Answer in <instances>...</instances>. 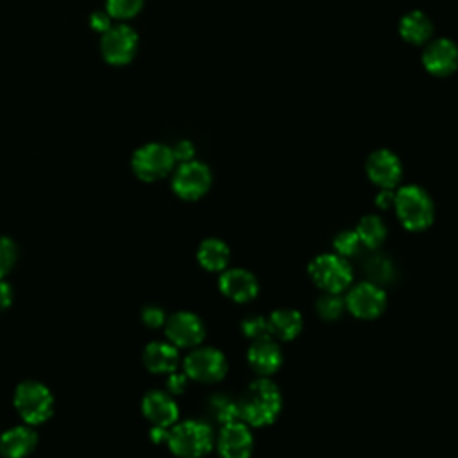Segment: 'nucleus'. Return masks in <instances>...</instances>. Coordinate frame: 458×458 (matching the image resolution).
Instances as JSON below:
<instances>
[{
	"label": "nucleus",
	"mask_w": 458,
	"mask_h": 458,
	"mask_svg": "<svg viewBox=\"0 0 458 458\" xmlns=\"http://www.w3.org/2000/svg\"><path fill=\"white\" fill-rule=\"evenodd\" d=\"M238 419L250 428L272 424L283 406V397L277 385L265 376L252 381L236 401Z\"/></svg>",
	"instance_id": "nucleus-1"
},
{
	"label": "nucleus",
	"mask_w": 458,
	"mask_h": 458,
	"mask_svg": "<svg viewBox=\"0 0 458 458\" xmlns=\"http://www.w3.org/2000/svg\"><path fill=\"white\" fill-rule=\"evenodd\" d=\"M394 209L399 222L408 231H424L435 218V206L431 197L420 186L408 184L395 191Z\"/></svg>",
	"instance_id": "nucleus-2"
},
{
	"label": "nucleus",
	"mask_w": 458,
	"mask_h": 458,
	"mask_svg": "<svg viewBox=\"0 0 458 458\" xmlns=\"http://www.w3.org/2000/svg\"><path fill=\"white\" fill-rule=\"evenodd\" d=\"M166 444L179 458H200L211 451L215 437L209 424L200 420H184L172 426Z\"/></svg>",
	"instance_id": "nucleus-3"
},
{
	"label": "nucleus",
	"mask_w": 458,
	"mask_h": 458,
	"mask_svg": "<svg viewBox=\"0 0 458 458\" xmlns=\"http://www.w3.org/2000/svg\"><path fill=\"white\" fill-rule=\"evenodd\" d=\"M311 281L326 293H342L352 283V268L338 254H320L308 265Z\"/></svg>",
	"instance_id": "nucleus-4"
},
{
	"label": "nucleus",
	"mask_w": 458,
	"mask_h": 458,
	"mask_svg": "<svg viewBox=\"0 0 458 458\" xmlns=\"http://www.w3.org/2000/svg\"><path fill=\"white\" fill-rule=\"evenodd\" d=\"M14 406L25 422L41 424L52 415L54 397L43 383L27 379L16 386Z\"/></svg>",
	"instance_id": "nucleus-5"
},
{
	"label": "nucleus",
	"mask_w": 458,
	"mask_h": 458,
	"mask_svg": "<svg viewBox=\"0 0 458 458\" xmlns=\"http://www.w3.org/2000/svg\"><path fill=\"white\" fill-rule=\"evenodd\" d=\"M175 157L170 147L148 143L140 147L132 156V170L143 181H157L174 168Z\"/></svg>",
	"instance_id": "nucleus-6"
},
{
	"label": "nucleus",
	"mask_w": 458,
	"mask_h": 458,
	"mask_svg": "<svg viewBox=\"0 0 458 458\" xmlns=\"http://www.w3.org/2000/svg\"><path fill=\"white\" fill-rule=\"evenodd\" d=\"M184 374L200 383H216L227 374V360L215 347H199L184 358Z\"/></svg>",
	"instance_id": "nucleus-7"
},
{
	"label": "nucleus",
	"mask_w": 458,
	"mask_h": 458,
	"mask_svg": "<svg viewBox=\"0 0 458 458\" xmlns=\"http://www.w3.org/2000/svg\"><path fill=\"white\" fill-rule=\"evenodd\" d=\"M345 299V310H349L354 317L363 320L377 318L386 308V293L385 290L370 281H363L354 284Z\"/></svg>",
	"instance_id": "nucleus-8"
},
{
	"label": "nucleus",
	"mask_w": 458,
	"mask_h": 458,
	"mask_svg": "<svg viewBox=\"0 0 458 458\" xmlns=\"http://www.w3.org/2000/svg\"><path fill=\"white\" fill-rule=\"evenodd\" d=\"M211 186V172L204 163L186 161L182 163L172 179L174 191L184 200L200 199Z\"/></svg>",
	"instance_id": "nucleus-9"
},
{
	"label": "nucleus",
	"mask_w": 458,
	"mask_h": 458,
	"mask_svg": "<svg viewBox=\"0 0 458 458\" xmlns=\"http://www.w3.org/2000/svg\"><path fill=\"white\" fill-rule=\"evenodd\" d=\"M216 449L222 458H250L254 449L250 426L240 419L224 424L216 437Z\"/></svg>",
	"instance_id": "nucleus-10"
},
{
	"label": "nucleus",
	"mask_w": 458,
	"mask_h": 458,
	"mask_svg": "<svg viewBox=\"0 0 458 458\" xmlns=\"http://www.w3.org/2000/svg\"><path fill=\"white\" fill-rule=\"evenodd\" d=\"M138 34L127 25L109 27L102 36V55L111 64H125L134 57Z\"/></svg>",
	"instance_id": "nucleus-11"
},
{
	"label": "nucleus",
	"mask_w": 458,
	"mask_h": 458,
	"mask_svg": "<svg viewBox=\"0 0 458 458\" xmlns=\"http://www.w3.org/2000/svg\"><path fill=\"white\" fill-rule=\"evenodd\" d=\"M168 340L175 347H197L206 335L202 320L191 311H177L165 322Z\"/></svg>",
	"instance_id": "nucleus-12"
},
{
	"label": "nucleus",
	"mask_w": 458,
	"mask_h": 458,
	"mask_svg": "<svg viewBox=\"0 0 458 458\" xmlns=\"http://www.w3.org/2000/svg\"><path fill=\"white\" fill-rule=\"evenodd\" d=\"M365 170H367L369 179L379 188L397 186V182L401 181V175H403V165H401L399 157L386 148H379V150L372 152L367 159Z\"/></svg>",
	"instance_id": "nucleus-13"
},
{
	"label": "nucleus",
	"mask_w": 458,
	"mask_h": 458,
	"mask_svg": "<svg viewBox=\"0 0 458 458\" xmlns=\"http://www.w3.org/2000/svg\"><path fill=\"white\" fill-rule=\"evenodd\" d=\"M218 288L227 299L234 302H249L259 292L256 276L245 268L222 270V276L218 279Z\"/></svg>",
	"instance_id": "nucleus-14"
},
{
	"label": "nucleus",
	"mask_w": 458,
	"mask_h": 458,
	"mask_svg": "<svg viewBox=\"0 0 458 458\" xmlns=\"http://www.w3.org/2000/svg\"><path fill=\"white\" fill-rule=\"evenodd\" d=\"M422 63L426 70L433 75H449L458 68V47L445 38L435 39L426 47L422 54Z\"/></svg>",
	"instance_id": "nucleus-15"
},
{
	"label": "nucleus",
	"mask_w": 458,
	"mask_h": 458,
	"mask_svg": "<svg viewBox=\"0 0 458 458\" xmlns=\"http://www.w3.org/2000/svg\"><path fill=\"white\" fill-rule=\"evenodd\" d=\"M247 361L254 372L267 377L281 367L283 354L277 342L272 336H267V338L252 340L247 351Z\"/></svg>",
	"instance_id": "nucleus-16"
},
{
	"label": "nucleus",
	"mask_w": 458,
	"mask_h": 458,
	"mask_svg": "<svg viewBox=\"0 0 458 458\" xmlns=\"http://www.w3.org/2000/svg\"><path fill=\"white\" fill-rule=\"evenodd\" d=\"M141 410L143 415L154 424V426H163L170 428L177 422L179 417V408L175 401L165 394V392H148L143 401H141Z\"/></svg>",
	"instance_id": "nucleus-17"
},
{
	"label": "nucleus",
	"mask_w": 458,
	"mask_h": 458,
	"mask_svg": "<svg viewBox=\"0 0 458 458\" xmlns=\"http://www.w3.org/2000/svg\"><path fill=\"white\" fill-rule=\"evenodd\" d=\"M143 363L150 372L165 374L174 372L179 363V352L174 344L150 342L143 351Z\"/></svg>",
	"instance_id": "nucleus-18"
},
{
	"label": "nucleus",
	"mask_w": 458,
	"mask_h": 458,
	"mask_svg": "<svg viewBox=\"0 0 458 458\" xmlns=\"http://www.w3.org/2000/svg\"><path fill=\"white\" fill-rule=\"evenodd\" d=\"M36 433L27 426H14L2 433L0 453L5 458H23L36 447Z\"/></svg>",
	"instance_id": "nucleus-19"
},
{
	"label": "nucleus",
	"mask_w": 458,
	"mask_h": 458,
	"mask_svg": "<svg viewBox=\"0 0 458 458\" xmlns=\"http://www.w3.org/2000/svg\"><path fill=\"white\" fill-rule=\"evenodd\" d=\"M268 326L272 338L288 342L299 336V333L302 331V315L297 310L290 308L276 310L268 317Z\"/></svg>",
	"instance_id": "nucleus-20"
},
{
	"label": "nucleus",
	"mask_w": 458,
	"mask_h": 458,
	"mask_svg": "<svg viewBox=\"0 0 458 458\" xmlns=\"http://www.w3.org/2000/svg\"><path fill=\"white\" fill-rule=\"evenodd\" d=\"M231 252L225 242L218 238H208L199 245L197 259L209 272H222L227 268Z\"/></svg>",
	"instance_id": "nucleus-21"
},
{
	"label": "nucleus",
	"mask_w": 458,
	"mask_h": 458,
	"mask_svg": "<svg viewBox=\"0 0 458 458\" xmlns=\"http://www.w3.org/2000/svg\"><path fill=\"white\" fill-rule=\"evenodd\" d=\"M399 32L404 41L422 45L431 38L433 23L422 11H411L401 18Z\"/></svg>",
	"instance_id": "nucleus-22"
},
{
	"label": "nucleus",
	"mask_w": 458,
	"mask_h": 458,
	"mask_svg": "<svg viewBox=\"0 0 458 458\" xmlns=\"http://www.w3.org/2000/svg\"><path fill=\"white\" fill-rule=\"evenodd\" d=\"M356 234L360 236V242L363 247L367 249H377L385 238H386V225L383 224V220L376 215H367L363 216L358 225H356Z\"/></svg>",
	"instance_id": "nucleus-23"
},
{
	"label": "nucleus",
	"mask_w": 458,
	"mask_h": 458,
	"mask_svg": "<svg viewBox=\"0 0 458 458\" xmlns=\"http://www.w3.org/2000/svg\"><path fill=\"white\" fill-rule=\"evenodd\" d=\"M208 411L218 424H227L233 420H238V406L236 401L224 394H215L208 401Z\"/></svg>",
	"instance_id": "nucleus-24"
},
{
	"label": "nucleus",
	"mask_w": 458,
	"mask_h": 458,
	"mask_svg": "<svg viewBox=\"0 0 458 458\" xmlns=\"http://www.w3.org/2000/svg\"><path fill=\"white\" fill-rule=\"evenodd\" d=\"M365 274H367L370 283L385 284V283H390L394 279L395 270H394V263L386 256L374 254L365 263Z\"/></svg>",
	"instance_id": "nucleus-25"
},
{
	"label": "nucleus",
	"mask_w": 458,
	"mask_h": 458,
	"mask_svg": "<svg viewBox=\"0 0 458 458\" xmlns=\"http://www.w3.org/2000/svg\"><path fill=\"white\" fill-rule=\"evenodd\" d=\"M317 311L326 320L340 318L345 311V299L340 297V293H326L318 297L317 301Z\"/></svg>",
	"instance_id": "nucleus-26"
},
{
	"label": "nucleus",
	"mask_w": 458,
	"mask_h": 458,
	"mask_svg": "<svg viewBox=\"0 0 458 458\" xmlns=\"http://www.w3.org/2000/svg\"><path fill=\"white\" fill-rule=\"evenodd\" d=\"M360 247H361V242H360V236L356 234V231H349V229L342 231L333 240L335 254H338L345 259L349 256H356L360 252Z\"/></svg>",
	"instance_id": "nucleus-27"
},
{
	"label": "nucleus",
	"mask_w": 458,
	"mask_h": 458,
	"mask_svg": "<svg viewBox=\"0 0 458 458\" xmlns=\"http://www.w3.org/2000/svg\"><path fill=\"white\" fill-rule=\"evenodd\" d=\"M242 333L249 340H259V338L272 336L270 335V326H268V317H261V315L245 317L242 320Z\"/></svg>",
	"instance_id": "nucleus-28"
},
{
	"label": "nucleus",
	"mask_w": 458,
	"mask_h": 458,
	"mask_svg": "<svg viewBox=\"0 0 458 458\" xmlns=\"http://www.w3.org/2000/svg\"><path fill=\"white\" fill-rule=\"evenodd\" d=\"M143 0H107L106 9L109 16L114 18H131L140 13Z\"/></svg>",
	"instance_id": "nucleus-29"
},
{
	"label": "nucleus",
	"mask_w": 458,
	"mask_h": 458,
	"mask_svg": "<svg viewBox=\"0 0 458 458\" xmlns=\"http://www.w3.org/2000/svg\"><path fill=\"white\" fill-rule=\"evenodd\" d=\"M16 259V245L11 238L0 236V279L13 268Z\"/></svg>",
	"instance_id": "nucleus-30"
},
{
	"label": "nucleus",
	"mask_w": 458,
	"mask_h": 458,
	"mask_svg": "<svg viewBox=\"0 0 458 458\" xmlns=\"http://www.w3.org/2000/svg\"><path fill=\"white\" fill-rule=\"evenodd\" d=\"M141 320L148 326V327H159L166 322L165 318V313L161 308L157 306H147L143 311H141Z\"/></svg>",
	"instance_id": "nucleus-31"
},
{
	"label": "nucleus",
	"mask_w": 458,
	"mask_h": 458,
	"mask_svg": "<svg viewBox=\"0 0 458 458\" xmlns=\"http://www.w3.org/2000/svg\"><path fill=\"white\" fill-rule=\"evenodd\" d=\"M172 152H174L175 161L186 163V161H191V157H193V154H195V148H193V145H191L190 141L182 140V141H177V143H175V147L172 148Z\"/></svg>",
	"instance_id": "nucleus-32"
},
{
	"label": "nucleus",
	"mask_w": 458,
	"mask_h": 458,
	"mask_svg": "<svg viewBox=\"0 0 458 458\" xmlns=\"http://www.w3.org/2000/svg\"><path fill=\"white\" fill-rule=\"evenodd\" d=\"M186 383H188V376H186V374L170 372V377H168V381H166V386H168L170 394H182L184 388H186Z\"/></svg>",
	"instance_id": "nucleus-33"
},
{
	"label": "nucleus",
	"mask_w": 458,
	"mask_h": 458,
	"mask_svg": "<svg viewBox=\"0 0 458 458\" xmlns=\"http://www.w3.org/2000/svg\"><path fill=\"white\" fill-rule=\"evenodd\" d=\"M89 25H91L93 30L106 32V30L111 27V18H109V14L97 11V13H93V14L89 16Z\"/></svg>",
	"instance_id": "nucleus-34"
},
{
	"label": "nucleus",
	"mask_w": 458,
	"mask_h": 458,
	"mask_svg": "<svg viewBox=\"0 0 458 458\" xmlns=\"http://www.w3.org/2000/svg\"><path fill=\"white\" fill-rule=\"evenodd\" d=\"M394 200H395V193L392 191V188H383L377 197H376V204L381 208V209H388L394 206Z\"/></svg>",
	"instance_id": "nucleus-35"
},
{
	"label": "nucleus",
	"mask_w": 458,
	"mask_h": 458,
	"mask_svg": "<svg viewBox=\"0 0 458 458\" xmlns=\"http://www.w3.org/2000/svg\"><path fill=\"white\" fill-rule=\"evenodd\" d=\"M13 302V290L11 286L0 279V310L9 308Z\"/></svg>",
	"instance_id": "nucleus-36"
},
{
	"label": "nucleus",
	"mask_w": 458,
	"mask_h": 458,
	"mask_svg": "<svg viewBox=\"0 0 458 458\" xmlns=\"http://www.w3.org/2000/svg\"><path fill=\"white\" fill-rule=\"evenodd\" d=\"M168 428H163V426H152V429H150V437H152V440L154 442H166L168 440Z\"/></svg>",
	"instance_id": "nucleus-37"
}]
</instances>
